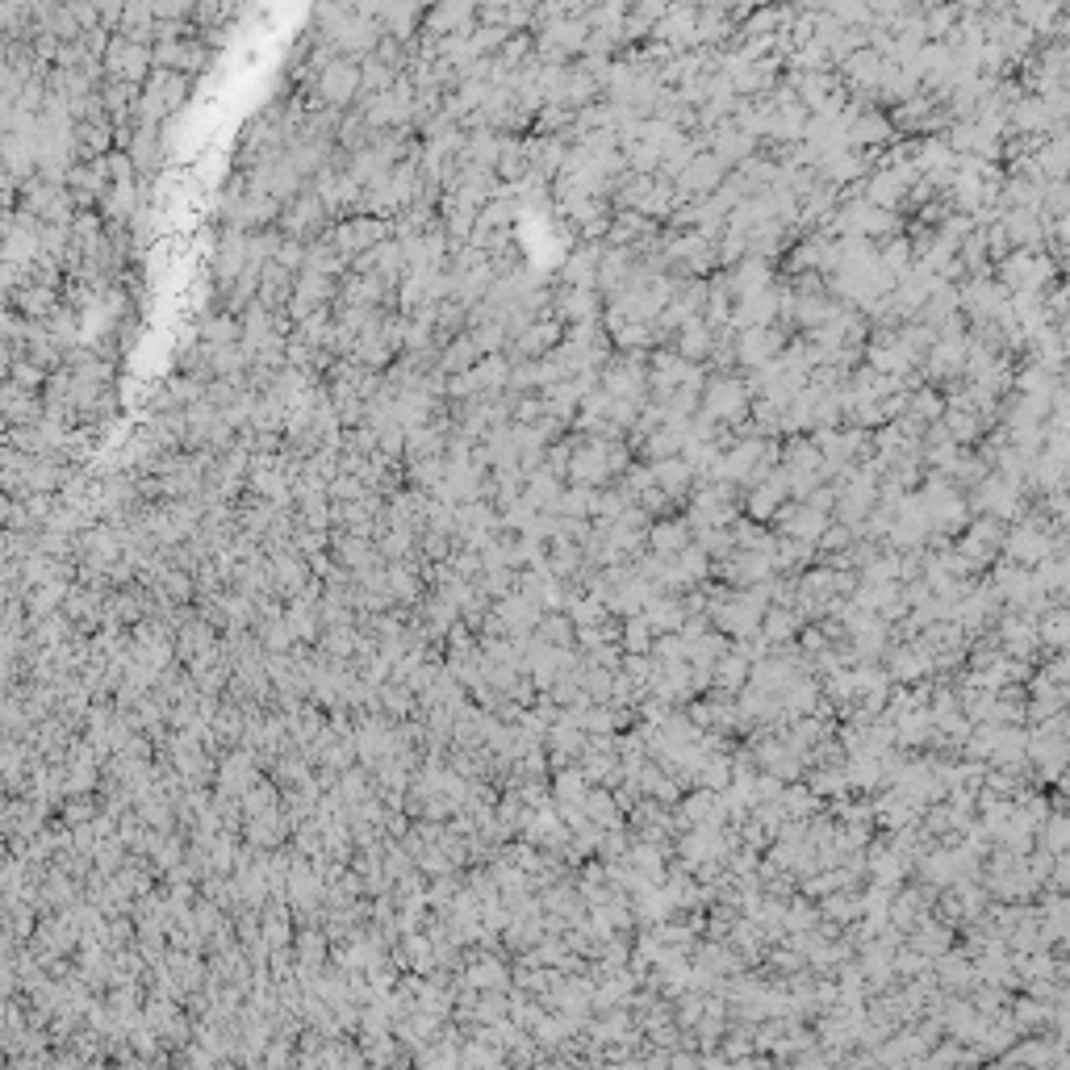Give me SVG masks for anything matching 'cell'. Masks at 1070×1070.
Returning a JSON list of instances; mask_svg holds the SVG:
<instances>
[{"label":"cell","instance_id":"1","mask_svg":"<svg viewBox=\"0 0 1070 1070\" xmlns=\"http://www.w3.org/2000/svg\"><path fill=\"white\" fill-rule=\"evenodd\" d=\"M147 68H156V51H147L142 42H130V38H113L109 51H105V71L121 80V85H139Z\"/></svg>","mask_w":1070,"mask_h":1070},{"label":"cell","instance_id":"3","mask_svg":"<svg viewBox=\"0 0 1070 1070\" xmlns=\"http://www.w3.org/2000/svg\"><path fill=\"white\" fill-rule=\"evenodd\" d=\"M323 214H327V206H323L318 192H301V197H294L289 209H285V230H289V239H310L314 230L323 226Z\"/></svg>","mask_w":1070,"mask_h":1070},{"label":"cell","instance_id":"2","mask_svg":"<svg viewBox=\"0 0 1070 1070\" xmlns=\"http://www.w3.org/2000/svg\"><path fill=\"white\" fill-rule=\"evenodd\" d=\"M360 88H364L360 68H356V63H347V59H335V63H327V68H323V76H318V97H323V101L344 105V101H351Z\"/></svg>","mask_w":1070,"mask_h":1070}]
</instances>
